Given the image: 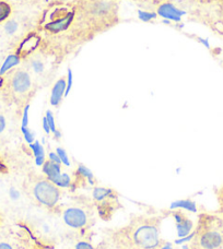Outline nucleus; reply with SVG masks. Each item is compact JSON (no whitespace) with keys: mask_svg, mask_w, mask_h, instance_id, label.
Listing matches in <instances>:
<instances>
[{"mask_svg":"<svg viewBox=\"0 0 223 249\" xmlns=\"http://www.w3.org/2000/svg\"><path fill=\"white\" fill-rule=\"evenodd\" d=\"M45 117L47 119V123H48V126H50V129H51V132L54 133L57 128H56V124H55V118H54V115H53V112L52 110L48 109L46 112V115Z\"/></svg>","mask_w":223,"mask_h":249,"instance_id":"obj_20","label":"nucleus"},{"mask_svg":"<svg viewBox=\"0 0 223 249\" xmlns=\"http://www.w3.org/2000/svg\"><path fill=\"white\" fill-rule=\"evenodd\" d=\"M29 109L30 105H26L23 110V116H22V124L21 127H28L29 124Z\"/></svg>","mask_w":223,"mask_h":249,"instance_id":"obj_24","label":"nucleus"},{"mask_svg":"<svg viewBox=\"0 0 223 249\" xmlns=\"http://www.w3.org/2000/svg\"><path fill=\"white\" fill-rule=\"evenodd\" d=\"M48 160H50V161L53 163L61 164L60 159H59V157H58V154L56 152H50V154H48Z\"/></svg>","mask_w":223,"mask_h":249,"instance_id":"obj_26","label":"nucleus"},{"mask_svg":"<svg viewBox=\"0 0 223 249\" xmlns=\"http://www.w3.org/2000/svg\"><path fill=\"white\" fill-rule=\"evenodd\" d=\"M56 153L58 154V157H59L61 164H64L66 166H70V160L68 154H67L66 150L62 149V148H57L56 149Z\"/></svg>","mask_w":223,"mask_h":249,"instance_id":"obj_17","label":"nucleus"},{"mask_svg":"<svg viewBox=\"0 0 223 249\" xmlns=\"http://www.w3.org/2000/svg\"><path fill=\"white\" fill-rule=\"evenodd\" d=\"M56 16V12L54 13ZM53 16V15H52ZM74 20V12L69 11L68 9L66 8H60L59 9V15L52 17L51 22L45 25V29L51 33H60L62 31H65L69 28L71 22Z\"/></svg>","mask_w":223,"mask_h":249,"instance_id":"obj_4","label":"nucleus"},{"mask_svg":"<svg viewBox=\"0 0 223 249\" xmlns=\"http://www.w3.org/2000/svg\"><path fill=\"white\" fill-rule=\"evenodd\" d=\"M42 171L47 176V179L60 188H68L71 185V178L67 173H61L60 164L51 162L50 160L43 164Z\"/></svg>","mask_w":223,"mask_h":249,"instance_id":"obj_3","label":"nucleus"},{"mask_svg":"<svg viewBox=\"0 0 223 249\" xmlns=\"http://www.w3.org/2000/svg\"><path fill=\"white\" fill-rule=\"evenodd\" d=\"M32 69L34 70V72L37 73H42L44 71V64L41 61V60H32Z\"/></svg>","mask_w":223,"mask_h":249,"instance_id":"obj_23","label":"nucleus"},{"mask_svg":"<svg viewBox=\"0 0 223 249\" xmlns=\"http://www.w3.org/2000/svg\"><path fill=\"white\" fill-rule=\"evenodd\" d=\"M53 135H54L56 140H59L60 138H61V132H60L59 130H58V129H57V130H56L54 133H53Z\"/></svg>","mask_w":223,"mask_h":249,"instance_id":"obj_33","label":"nucleus"},{"mask_svg":"<svg viewBox=\"0 0 223 249\" xmlns=\"http://www.w3.org/2000/svg\"><path fill=\"white\" fill-rule=\"evenodd\" d=\"M75 249H94L91 244H89L87 242H79L75 245Z\"/></svg>","mask_w":223,"mask_h":249,"instance_id":"obj_27","label":"nucleus"},{"mask_svg":"<svg viewBox=\"0 0 223 249\" xmlns=\"http://www.w3.org/2000/svg\"><path fill=\"white\" fill-rule=\"evenodd\" d=\"M113 191L109 188H104V187H95L93 190V198L99 202H104L106 199L112 197Z\"/></svg>","mask_w":223,"mask_h":249,"instance_id":"obj_14","label":"nucleus"},{"mask_svg":"<svg viewBox=\"0 0 223 249\" xmlns=\"http://www.w3.org/2000/svg\"><path fill=\"white\" fill-rule=\"evenodd\" d=\"M133 239L138 246L144 249H153L159 246V230L155 225L147 223L140 224L135 231Z\"/></svg>","mask_w":223,"mask_h":249,"instance_id":"obj_1","label":"nucleus"},{"mask_svg":"<svg viewBox=\"0 0 223 249\" xmlns=\"http://www.w3.org/2000/svg\"><path fill=\"white\" fill-rule=\"evenodd\" d=\"M157 15L163 18V20L171 22H181L182 17L186 15V11L177 8L172 2H163L157 9Z\"/></svg>","mask_w":223,"mask_h":249,"instance_id":"obj_6","label":"nucleus"},{"mask_svg":"<svg viewBox=\"0 0 223 249\" xmlns=\"http://www.w3.org/2000/svg\"><path fill=\"white\" fill-rule=\"evenodd\" d=\"M42 124H43V129H44V131H45V132L47 133V135H50V133H51V129H50V126H48V123H47V119H46V117H43Z\"/></svg>","mask_w":223,"mask_h":249,"instance_id":"obj_29","label":"nucleus"},{"mask_svg":"<svg viewBox=\"0 0 223 249\" xmlns=\"http://www.w3.org/2000/svg\"><path fill=\"white\" fill-rule=\"evenodd\" d=\"M39 43H41V37L37 34H30L23 42L21 43L19 47V56H28L31 53H33L38 47Z\"/></svg>","mask_w":223,"mask_h":249,"instance_id":"obj_9","label":"nucleus"},{"mask_svg":"<svg viewBox=\"0 0 223 249\" xmlns=\"http://www.w3.org/2000/svg\"><path fill=\"white\" fill-rule=\"evenodd\" d=\"M172 215L175 220V226L177 230V235L178 237H185L187 235H189L191 230L194 228L193 221L187 217L185 213H183L182 211H175L172 213Z\"/></svg>","mask_w":223,"mask_h":249,"instance_id":"obj_7","label":"nucleus"},{"mask_svg":"<svg viewBox=\"0 0 223 249\" xmlns=\"http://www.w3.org/2000/svg\"><path fill=\"white\" fill-rule=\"evenodd\" d=\"M138 18L142 22H150L154 19H157V12H151V11H145V10H138Z\"/></svg>","mask_w":223,"mask_h":249,"instance_id":"obj_16","label":"nucleus"},{"mask_svg":"<svg viewBox=\"0 0 223 249\" xmlns=\"http://www.w3.org/2000/svg\"><path fill=\"white\" fill-rule=\"evenodd\" d=\"M12 88L17 93H25L31 88V78L25 71H18L12 78Z\"/></svg>","mask_w":223,"mask_h":249,"instance_id":"obj_8","label":"nucleus"},{"mask_svg":"<svg viewBox=\"0 0 223 249\" xmlns=\"http://www.w3.org/2000/svg\"><path fill=\"white\" fill-rule=\"evenodd\" d=\"M66 87H67V80L65 78L59 79L55 83V86L52 89V94L50 99V103L52 106H55V107L59 106V104L61 103L62 97L65 96Z\"/></svg>","mask_w":223,"mask_h":249,"instance_id":"obj_10","label":"nucleus"},{"mask_svg":"<svg viewBox=\"0 0 223 249\" xmlns=\"http://www.w3.org/2000/svg\"><path fill=\"white\" fill-rule=\"evenodd\" d=\"M9 15H10V7L7 3L0 2V22L7 19Z\"/></svg>","mask_w":223,"mask_h":249,"instance_id":"obj_22","label":"nucleus"},{"mask_svg":"<svg viewBox=\"0 0 223 249\" xmlns=\"http://www.w3.org/2000/svg\"><path fill=\"white\" fill-rule=\"evenodd\" d=\"M220 204H221L222 212H223V188H222V195H220Z\"/></svg>","mask_w":223,"mask_h":249,"instance_id":"obj_35","label":"nucleus"},{"mask_svg":"<svg viewBox=\"0 0 223 249\" xmlns=\"http://www.w3.org/2000/svg\"><path fill=\"white\" fill-rule=\"evenodd\" d=\"M18 28H19V26H18L17 22L13 21V20H10V21L7 22L6 25H4V31H6L7 34L12 35V34H15L17 32Z\"/></svg>","mask_w":223,"mask_h":249,"instance_id":"obj_21","label":"nucleus"},{"mask_svg":"<svg viewBox=\"0 0 223 249\" xmlns=\"http://www.w3.org/2000/svg\"><path fill=\"white\" fill-rule=\"evenodd\" d=\"M30 148L32 150V152L35 157V164L37 166H43V164L45 163V151H44L43 145L39 143L38 141H34L33 143L30 144Z\"/></svg>","mask_w":223,"mask_h":249,"instance_id":"obj_11","label":"nucleus"},{"mask_svg":"<svg viewBox=\"0 0 223 249\" xmlns=\"http://www.w3.org/2000/svg\"><path fill=\"white\" fill-rule=\"evenodd\" d=\"M161 249H173L171 244H166L163 247H161Z\"/></svg>","mask_w":223,"mask_h":249,"instance_id":"obj_34","label":"nucleus"},{"mask_svg":"<svg viewBox=\"0 0 223 249\" xmlns=\"http://www.w3.org/2000/svg\"><path fill=\"white\" fill-rule=\"evenodd\" d=\"M169 209H171V210H174V209H184V210H187L193 213L197 212V206H196V203L190 199H183V200L174 201L171 203Z\"/></svg>","mask_w":223,"mask_h":249,"instance_id":"obj_12","label":"nucleus"},{"mask_svg":"<svg viewBox=\"0 0 223 249\" xmlns=\"http://www.w3.org/2000/svg\"><path fill=\"white\" fill-rule=\"evenodd\" d=\"M21 130H22V133H23L25 141L28 142L29 144L33 143V142L35 141V135H34V132H33L32 130H31V129H30L29 127H21Z\"/></svg>","mask_w":223,"mask_h":249,"instance_id":"obj_18","label":"nucleus"},{"mask_svg":"<svg viewBox=\"0 0 223 249\" xmlns=\"http://www.w3.org/2000/svg\"><path fill=\"white\" fill-rule=\"evenodd\" d=\"M9 196H10V198L12 200H18L20 198V193L19 190H17L16 188H11L9 190Z\"/></svg>","mask_w":223,"mask_h":249,"instance_id":"obj_28","label":"nucleus"},{"mask_svg":"<svg viewBox=\"0 0 223 249\" xmlns=\"http://www.w3.org/2000/svg\"><path fill=\"white\" fill-rule=\"evenodd\" d=\"M34 196L39 203L46 207H54L60 197L58 187L50 180H42L35 185Z\"/></svg>","mask_w":223,"mask_h":249,"instance_id":"obj_2","label":"nucleus"},{"mask_svg":"<svg viewBox=\"0 0 223 249\" xmlns=\"http://www.w3.org/2000/svg\"><path fill=\"white\" fill-rule=\"evenodd\" d=\"M21 61V57L18 55V54H12V55H9L6 60L1 66V68H0V75H2L4 73H7L9 70L12 69L13 67H16L20 64Z\"/></svg>","mask_w":223,"mask_h":249,"instance_id":"obj_13","label":"nucleus"},{"mask_svg":"<svg viewBox=\"0 0 223 249\" xmlns=\"http://www.w3.org/2000/svg\"><path fill=\"white\" fill-rule=\"evenodd\" d=\"M77 172H78V174L81 175L83 178H86L90 184L94 183V175H93V173L90 170H89L87 166H84V165H82V164H80V165L77 168Z\"/></svg>","mask_w":223,"mask_h":249,"instance_id":"obj_15","label":"nucleus"},{"mask_svg":"<svg viewBox=\"0 0 223 249\" xmlns=\"http://www.w3.org/2000/svg\"><path fill=\"white\" fill-rule=\"evenodd\" d=\"M4 129H6V118L0 114V133H1Z\"/></svg>","mask_w":223,"mask_h":249,"instance_id":"obj_30","label":"nucleus"},{"mask_svg":"<svg viewBox=\"0 0 223 249\" xmlns=\"http://www.w3.org/2000/svg\"><path fill=\"white\" fill-rule=\"evenodd\" d=\"M65 223L73 229H82L86 226L88 222V217L86 212L81 209L71 207L68 208L62 214Z\"/></svg>","mask_w":223,"mask_h":249,"instance_id":"obj_5","label":"nucleus"},{"mask_svg":"<svg viewBox=\"0 0 223 249\" xmlns=\"http://www.w3.org/2000/svg\"><path fill=\"white\" fill-rule=\"evenodd\" d=\"M198 41L200 42V43H202V44H204V46H206V47H210V45H209V42H208V39H206V38H202V37H199L198 38Z\"/></svg>","mask_w":223,"mask_h":249,"instance_id":"obj_31","label":"nucleus"},{"mask_svg":"<svg viewBox=\"0 0 223 249\" xmlns=\"http://www.w3.org/2000/svg\"><path fill=\"white\" fill-rule=\"evenodd\" d=\"M0 249H13V248L7 243H0Z\"/></svg>","mask_w":223,"mask_h":249,"instance_id":"obj_32","label":"nucleus"},{"mask_svg":"<svg viewBox=\"0 0 223 249\" xmlns=\"http://www.w3.org/2000/svg\"><path fill=\"white\" fill-rule=\"evenodd\" d=\"M3 83V80L1 79V78H0V86H1V84Z\"/></svg>","mask_w":223,"mask_h":249,"instance_id":"obj_36","label":"nucleus"},{"mask_svg":"<svg viewBox=\"0 0 223 249\" xmlns=\"http://www.w3.org/2000/svg\"><path fill=\"white\" fill-rule=\"evenodd\" d=\"M67 87H66V92H65V97L68 96V94L71 91V88H73L74 84V74H73V70L68 68V71H67Z\"/></svg>","mask_w":223,"mask_h":249,"instance_id":"obj_19","label":"nucleus"},{"mask_svg":"<svg viewBox=\"0 0 223 249\" xmlns=\"http://www.w3.org/2000/svg\"><path fill=\"white\" fill-rule=\"evenodd\" d=\"M195 235H196V231H194L193 233L189 234V235H187V236H185V237H182V238H178V239H176V241L174 242V243L177 244V245H180V244L186 243V242H189V241H191V239H193V238L195 237Z\"/></svg>","mask_w":223,"mask_h":249,"instance_id":"obj_25","label":"nucleus"}]
</instances>
